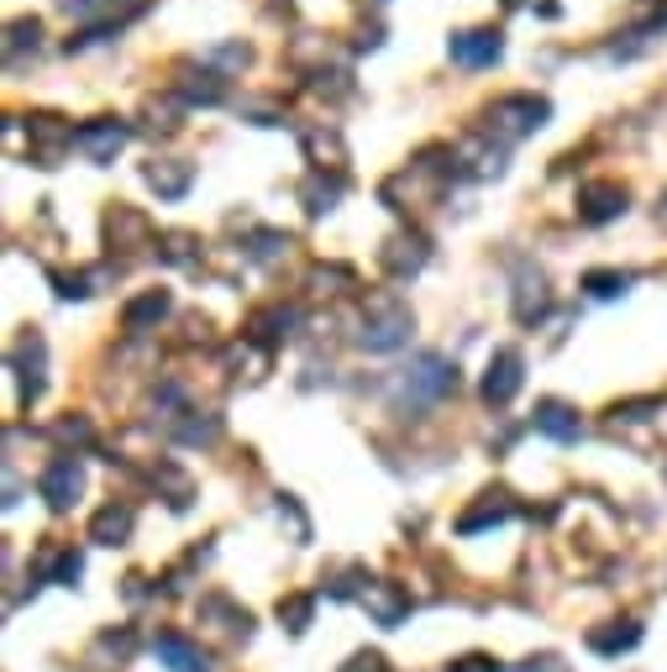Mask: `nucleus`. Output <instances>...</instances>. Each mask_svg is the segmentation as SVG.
<instances>
[{"label": "nucleus", "mask_w": 667, "mask_h": 672, "mask_svg": "<svg viewBox=\"0 0 667 672\" xmlns=\"http://www.w3.org/2000/svg\"><path fill=\"white\" fill-rule=\"evenodd\" d=\"M546 117H552V111H546V100H536V95H505V100H494L484 111V132L499 137V143H520V137H531Z\"/></svg>", "instance_id": "f257e3e1"}, {"label": "nucleus", "mask_w": 667, "mask_h": 672, "mask_svg": "<svg viewBox=\"0 0 667 672\" xmlns=\"http://www.w3.org/2000/svg\"><path fill=\"white\" fill-rule=\"evenodd\" d=\"M410 310H405V305H399L395 294H373V300H368V316H363V337H358V342H363L368 352H395V347H405V342H410Z\"/></svg>", "instance_id": "f03ea898"}, {"label": "nucleus", "mask_w": 667, "mask_h": 672, "mask_svg": "<svg viewBox=\"0 0 667 672\" xmlns=\"http://www.w3.org/2000/svg\"><path fill=\"white\" fill-rule=\"evenodd\" d=\"M453 389H457V368L447 363V357H436V352L416 357V363H410V374H405V394H410V400H421V405H431V400H447Z\"/></svg>", "instance_id": "7ed1b4c3"}, {"label": "nucleus", "mask_w": 667, "mask_h": 672, "mask_svg": "<svg viewBox=\"0 0 667 672\" xmlns=\"http://www.w3.org/2000/svg\"><path fill=\"white\" fill-rule=\"evenodd\" d=\"M526 383V357L516 347H499L489 357V374H484V400L489 405H510Z\"/></svg>", "instance_id": "20e7f679"}, {"label": "nucleus", "mask_w": 667, "mask_h": 672, "mask_svg": "<svg viewBox=\"0 0 667 672\" xmlns=\"http://www.w3.org/2000/svg\"><path fill=\"white\" fill-rule=\"evenodd\" d=\"M79 494H85V468H79L74 452H63V457H53V463L42 468V499H48L53 510H74Z\"/></svg>", "instance_id": "39448f33"}, {"label": "nucleus", "mask_w": 667, "mask_h": 672, "mask_svg": "<svg viewBox=\"0 0 667 672\" xmlns=\"http://www.w3.org/2000/svg\"><path fill=\"white\" fill-rule=\"evenodd\" d=\"M106 242H111V253L116 247L122 253H143V247H152V221L143 210H132V205H116L106 216Z\"/></svg>", "instance_id": "423d86ee"}, {"label": "nucleus", "mask_w": 667, "mask_h": 672, "mask_svg": "<svg viewBox=\"0 0 667 672\" xmlns=\"http://www.w3.org/2000/svg\"><path fill=\"white\" fill-rule=\"evenodd\" d=\"M126 137H132V132H126V121H90V126H79V137H74V147H79V152H85V158H90V163H111V158H116V152H122L126 147Z\"/></svg>", "instance_id": "0eeeda50"}, {"label": "nucleus", "mask_w": 667, "mask_h": 672, "mask_svg": "<svg viewBox=\"0 0 667 672\" xmlns=\"http://www.w3.org/2000/svg\"><path fill=\"white\" fill-rule=\"evenodd\" d=\"M626 190L620 184H609V179H600V184H583L578 190V216L589 221V227H605V221H615L620 210H626Z\"/></svg>", "instance_id": "6e6552de"}, {"label": "nucleus", "mask_w": 667, "mask_h": 672, "mask_svg": "<svg viewBox=\"0 0 667 672\" xmlns=\"http://www.w3.org/2000/svg\"><path fill=\"white\" fill-rule=\"evenodd\" d=\"M499 53H505V42H499L494 27H473V32H457L453 37V59L462 63V69H489Z\"/></svg>", "instance_id": "1a4fd4ad"}, {"label": "nucleus", "mask_w": 667, "mask_h": 672, "mask_svg": "<svg viewBox=\"0 0 667 672\" xmlns=\"http://www.w3.org/2000/svg\"><path fill=\"white\" fill-rule=\"evenodd\" d=\"M379 264H384V273H395V279L421 273V264H425V236H416V232L390 236V242L379 247Z\"/></svg>", "instance_id": "9d476101"}, {"label": "nucleus", "mask_w": 667, "mask_h": 672, "mask_svg": "<svg viewBox=\"0 0 667 672\" xmlns=\"http://www.w3.org/2000/svg\"><path fill=\"white\" fill-rule=\"evenodd\" d=\"M152 651H158V662H163V668H174V672H211L206 651L189 642V636H180V631H158Z\"/></svg>", "instance_id": "9b49d317"}, {"label": "nucleus", "mask_w": 667, "mask_h": 672, "mask_svg": "<svg viewBox=\"0 0 667 672\" xmlns=\"http://www.w3.org/2000/svg\"><path fill=\"white\" fill-rule=\"evenodd\" d=\"M27 132H32V152H37L42 163H53L63 147H74V137H79V132H74L63 117H32Z\"/></svg>", "instance_id": "f8f14e48"}, {"label": "nucleus", "mask_w": 667, "mask_h": 672, "mask_svg": "<svg viewBox=\"0 0 667 672\" xmlns=\"http://www.w3.org/2000/svg\"><path fill=\"white\" fill-rule=\"evenodd\" d=\"M363 610L379 620V625H390L395 631L399 620L410 614V599L399 594V584H384V578H373V584L363 588Z\"/></svg>", "instance_id": "ddd939ff"}, {"label": "nucleus", "mask_w": 667, "mask_h": 672, "mask_svg": "<svg viewBox=\"0 0 667 672\" xmlns=\"http://www.w3.org/2000/svg\"><path fill=\"white\" fill-rule=\"evenodd\" d=\"M536 431L552 441H563V447H573L583 437V420H578V410H568L563 400H542L536 405Z\"/></svg>", "instance_id": "4468645a"}, {"label": "nucleus", "mask_w": 667, "mask_h": 672, "mask_svg": "<svg viewBox=\"0 0 667 672\" xmlns=\"http://www.w3.org/2000/svg\"><path fill=\"white\" fill-rule=\"evenodd\" d=\"M11 368H16V383H22V400H37L42 394V337H27L22 347L11 352Z\"/></svg>", "instance_id": "2eb2a0df"}, {"label": "nucleus", "mask_w": 667, "mask_h": 672, "mask_svg": "<svg viewBox=\"0 0 667 672\" xmlns=\"http://www.w3.org/2000/svg\"><path fill=\"white\" fill-rule=\"evenodd\" d=\"M148 184L163 195V200H180L184 190L195 184V169L180 163V158H163V163H148Z\"/></svg>", "instance_id": "dca6fc26"}, {"label": "nucleus", "mask_w": 667, "mask_h": 672, "mask_svg": "<svg viewBox=\"0 0 667 672\" xmlns=\"http://www.w3.org/2000/svg\"><path fill=\"white\" fill-rule=\"evenodd\" d=\"M126 536H132V510L126 504H106L90 521V541H100V547H126Z\"/></svg>", "instance_id": "f3484780"}, {"label": "nucleus", "mask_w": 667, "mask_h": 672, "mask_svg": "<svg viewBox=\"0 0 667 672\" xmlns=\"http://www.w3.org/2000/svg\"><path fill=\"white\" fill-rule=\"evenodd\" d=\"M637 642H641L637 620H609V631H589V646H594L600 657H620V651H631Z\"/></svg>", "instance_id": "a211bd4d"}, {"label": "nucleus", "mask_w": 667, "mask_h": 672, "mask_svg": "<svg viewBox=\"0 0 667 672\" xmlns=\"http://www.w3.org/2000/svg\"><path fill=\"white\" fill-rule=\"evenodd\" d=\"M510 515H516L510 494H484V504H479V510H468V515L457 521V530H462V536H473V530L499 526V521H510Z\"/></svg>", "instance_id": "6ab92c4d"}, {"label": "nucleus", "mask_w": 667, "mask_h": 672, "mask_svg": "<svg viewBox=\"0 0 667 672\" xmlns=\"http://www.w3.org/2000/svg\"><path fill=\"white\" fill-rule=\"evenodd\" d=\"M163 316H169V294H163V290H148L143 300H132V305L122 310L126 331H148V326L163 321Z\"/></svg>", "instance_id": "aec40b11"}, {"label": "nucleus", "mask_w": 667, "mask_h": 672, "mask_svg": "<svg viewBox=\"0 0 667 672\" xmlns=\"http://www.w3.org/2000/svg\"><path fill=\"white\" fill-rule=\"evenodd\" d=\"M184 100H200V106H215L221 100V74H211V69H195V63H184Z\"/></svg>", "instance_id": "412c9836"}, {"label": "nucleus", "mask_w": 667, "mask_h": 672, "mask_svg": "<svg viewBox=\"0 0 667 672\" xmlns=\"http://www.w3.org/2000/svg\"><path fill=\"white\" fill-rule=\"evenodd\" d=\"M546 310V279L536 273V279H520V294H516V316L520 321H536Z\"/></svg>", "instance_id": "4be33fe9"}, {"label": "nucleus", "mask_w": 667, "mask_h": 672, "mask_svg": "<svg viewBox=\"0 0 667 672\" xmlns=\"http://www.w3.org/2000/svg\"><path fill=\"white\" fill-rule=\"evenodd\" d=\"M310 614H316V599H310V594H289V599H279V620H284V631H295V636L310 625Z\"/></svg>", "instance_id": "5701e85b"}, {"label": "nucleus", "mask_w": 667, "mask_h": 672, "mask_svg": "<svg viewBox=\"0 0 667 672\" xmlns=\"http://www.w3.org/2000/svg\"><path fill=\"white\" fill-rule=\"evenodd\" d=\"M583 290L594 294V300H615V294L631 290V279H626V273H609V268H600V273H589V279H583Z\"/></svg>", "instance_id": "b1692460"}, {"label": "nucleus", "mask_w": 667, "mask_h": 672, "mask_svg": "<svg viewBox=\"0 0 667 672\" xmlns=\"http://www.w3.org/2000/svg\"><path fill=\"white\" fill-rule=\"evenodd\" d=\"M336 195H342V184H321V179H316V184H310V190H305V200H310V210H316V216H321V210H332V200Z\"/></svg>", "instance_id": "393cba45"}, {"label": "nucleus", "mask_w": 667, "mask_h": 672, "mask_svg": "<svg viewBox=\"0 0 667 672\" xmlns=\"http://www.w3.org/2000/svg\"><path fill=\"white\" fill-rule=\"evenodd\" d=\"M79 573H85V562H79V552H63L59 562H53V578H59V584H74Z\"/></svg>", "instance_id": "a878e982"}, {"label": "nucleus", "mask_w": 667, "mask_h": 672, "mask_svg": "<svg viewBox=\"0 0 667 672\" xmlns=\"http://www.w3.org/2000/svg\"><path fill=\"white\" fill-rule=\"evenodd\" d=\"M447 672H505V668H499L494 657H479V651H473V657H457Z\"/></svg>", "instance_id": "bb28decb"}, {"label": "nucleus", "mask_w": 667, "mask_h": 672, "mask_svg": "<svg viewBox=\"0 0 667 672\" xmlns=\"http://www.w3.org/2000/svg\"><path fill=\"white\" fill-rule=\"evenodd\" d=\"M342 672H384V657H379V651H358Z\"/></svg>", "instance_id": "cd10ccee"}, {"label": "nucleus", "mask_w": 667, "mask_h": 672, "mask_svg": "<svg viewBox=\"0 0 667 672\" xmlns=\"http://www.w3.org/2000/svg\"><path fill=\"white\" fill-rule=\"evenodd\" d=\"M520 672H563V662H557V657H531Z\"/></svg>", "instance_id": "c85d7f7f"}, {"label": "nucleus", "mask_w": 667, "mask_h": 672, "mask_svg": "<svg viewBox=\"0 0 667 672\" xmlns=\"http://www.w3.org/2000/svg\"><path fill=\"white\" fill-rule=\"evenodd\" d=\"M505 5H542L546 16H557V5H552V0H505Z\"/></svg>", "instance_id": "c756f323"}]
</instances>
